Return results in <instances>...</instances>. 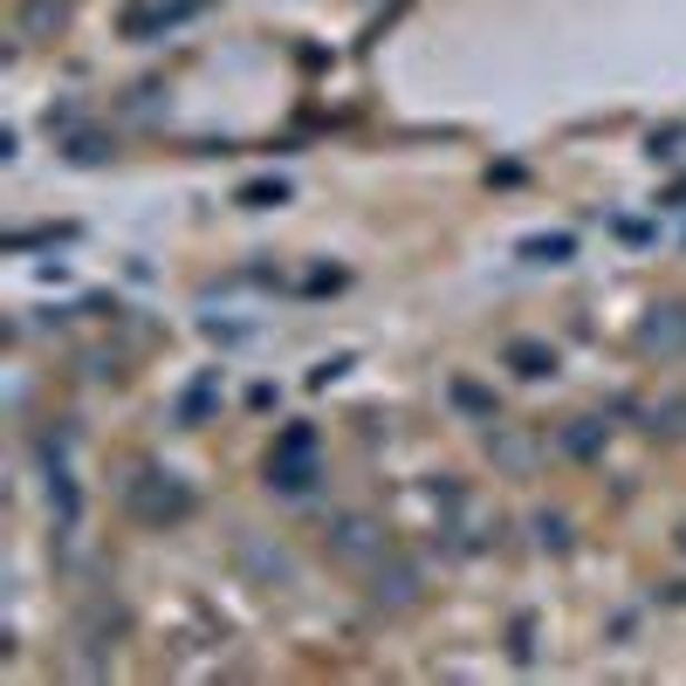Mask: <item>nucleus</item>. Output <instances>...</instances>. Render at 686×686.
<instances>
[{
	"instance_id": "nucleus-1",
	"label": "nucleus",
	"mask_w": 686,
	"mask_h": 686,
	"mask_svg": "<svg viewBox=\"0 0 686 686\" xmlns=\"http://www.w3.org/2000/svg\"><path fill=\"white\" fill-rule=\"evenodd\" d=\"M316 480V433L309 426H289L275 439V460H268V488L275 495H309Z\"/></svg>"
},
{
	"instance_id": "nucleus-2",
	"label": "nucleus",
	"mask_w": 686,
	"mask_h": 686,
	"mask_svg": "<svg viewBox=\"0 0 686 686\" xmlns=\"http://www.w3.org/2000/svg\"><path fill=\"white\" fill-rule=\"evenodd\" d=\"M125 501H131L138 521H151V529H166V521H186V515H192V495L179 488L172 474H138L131 488H125Z\"/></svg>"
},
{
	"instance_id": "nucleus-3",
	"label": "nucleus",
	"mask_w": 686,
	"mask_h": 686,
	"mask_svg": "<svg viewBox=\"0 0 686 686\" xmlns=\"http://www.w3.org/2000/svg\"><path fill=\"white\" fill-rule=\"evenodd\" d=\"M322 543H330V556H344V563H371V556L385 549V536H378L371 515H337L330 529H322Z\"/></svg>"
},
{
	"instance_id": "nucleus-4",
	"label": "nucleus",
	"mask_w": 686,
	"mask_h": 686,
	"mask_svg": "<svg viewBox=\"0 0 686 686\" xmlns=\"http://www.w3.org/2000/svg\"><path fill=\"white\" fill-rule=\"evenodd\" d=\"M199 14V0H131V14H125V34H151V28H172Z\"/></svg>"
},
{
	"instance_id": "nucleus-5",
	"label": "nucleus",
	"mask_w": 686,
	"mask_h": 686,
	"mask_svg": "<svg viewBox=\"0 0 686 686\" xmlns=\"http://www.w3.org/2000/svg\"><path fill=\"white\" fill-rule=\"evenodd\" d=\"M645 350H659V357H679V350H686V302L653 309V322H645Z\"/></svg>"
},
{
	"instance_id": "nucleus-6",
	"label": "nucleus",
	"mask_w": 686,
	"mask_h": 686,
	"mask_svg": "<svg viewBox=\"0 0 686 686\" xmlns=\"http://www.w3.org/2000/svg\"><path fill=\"white\" fill-rule=\"evenodd\" d=\"M412 597H419V570H412V563H391V570L371 577V604H391V612H398V604H412Z\"/></svg>"
},
{
	"instance_id": "nucleus-7",
	"label": "nucleus",
	"mask_w": 686,
	"mask_h": 686,
	"mask_svg": "<svg viewBox=\"0 0 686 686\" xmlns=\"http://www.w3.org/2000/svg\"><path fill=\"white\" fill-rule=\"evenodd\" d=\"M515 255H521V261H536V268H556V261H570V255H577V233H529Z\"/></svg>"
},
{
	"instance_id": "nucleus-8",
	"label": "nucleus",
	"mask_w": 686,
	"mask_h": 686,
	"mask_svg": "<svg viewBox=\"0 0 686 686\" xmlns=\"http://www.w3.org/2000/svg\"><path fill=\"white\" fill-rule=\"evenodd\" d=\"M220 406V378H199V385H186L179 391V426H199V419H207Z\"/></svg>"
},
{
	"instance_id": "nucleus-9",
	"label": "nucleus",
	"mask_w": 686,
	"mask_h": 686,
	"mask_svg": "<svg viewBox=\"0 0 686 686\" xmlns=\"http://www.w3.org/2000/svg\"><path fill=\"white\" fill-rule=\"evenodd\" d=\"M508 365H515L521 378H549V371H556V350H549V344H508Z\"/></svg>"
},
{
	"instance_id": "nucleus-10",
	"label": "nucleus",
	"mask_w": 686,
	"mask_h": 686,
	"mask_svg": "<svg viewBox=\"0 0 686 686\" xmlns=\"http://www.w3.org/2000/svg\"><path fill=\"white\" fill-rule=\"evenodd\" d=\"M454 406H460V412H474V419H488V426H495V398H488V391H480L474 378H454Z\"/></svg>"
},
{
	"instance_id": "nucleus-11",
	"label": "nucleus",
	"mask_w": 686,
	"mask_h": 686,
	"mask_svg": "<svg viewBox=\"0 0 686 686\" xmlns=\"http://www.w3.org/2000/svg\"><path fill=\"white\" fill-rule=\"evenodd\" d=\"M62 0H28V8H21V34H42V28H62Z\"/></svg>"
},
{
	"instance_id": "nucleus-12",
	"label": "nucleus",
	"mask_w": 686,
	"mask_h": 686,
	"mask_svg": "<svg viewBox=\"0 0 686 686\" xmlns=\"http://www.w3.org/2000/svg\"><path fill=\"white\" fill-rule=\"evenodd\" d=\"M536 543L543 549H570V521H563V515H536Z\"/></svg>"
},
{
	"instance_id": "nucleus-13",
	"label": "nucleus",
	"mask_w": 686,
	"mask_h": 686,
	"mask_svg": "<svg viewBox=\"0 0 686 686\" xmlns=\"http://www.w3.org/2000/svg\"><path fill=\"white\" fill-rule=\"evenodd\" d=\"M563 447H570L577 460H590V454H597V419H577L570 433H563Z\"/></svg>"
},
{
	"instance_id": "nucleus-14",
	"label": "nucleus",
	"mask_w": 686,
	"mask_h": 686,
	"mask_svg": "<svg viewBox=\"0 0 686 686\" xmlns=\"http://www.w3.org/2000/svg\"><path fill=\"white\" fill-rule=\"evenodd\" d=\"M240 199H248V207H281V199H289V186H281V179H261V186H248Z\"/></svg>"
},
{
	"instance_id": "nucleus-15",
	"label": "nucleus",
	"mask_w": 686,
	"mask_h": 686,
	"mask_svg": "<svg viewBox=\"0 0 686 686\" xmlns=\"http://www.w3.org/2000/svg\"><path fill=\"white\" fill-rule=\"evenodd\" d=\"M207 337H213V344H248L255 322H207Z\"/></svg>"
},
{
	"instance_id": "nucleus-16",
	"label": "nucleus",
	"mask_w": 686,
	"mask_h": 686,
	"mask_svg": "<svg viewBox=\"0 0 686 686\" xmlns=\"http://www.w3.org/2000/svg\"><path fill=\"white\" fill-rule=\"evenodd\" d=\"M679 549H686V521H679Z\"/></svg>"
}]
</instances>
